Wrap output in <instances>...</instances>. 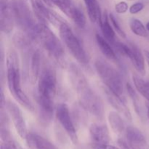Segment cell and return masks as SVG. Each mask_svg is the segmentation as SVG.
<instances>
[{
  "label": "cell",
  "mask_w": 149,
  "mask_h": 149,
  "mask_svg": "<svg viewBox=\"0 0 149 149\" xmlns=\"http://www.w3.org/2000/svg\"><path fill=\"white\" fill-rule=\"evenodd\" d=\"M117 143L121 149H131L130 146L127 140L123 139V138H119L117 141Z\"/></svg>",
  "instance_id": "29"
},
{
  "label": "cell",
  "mask_w": 149,
  "mask_h": 149,
  "mask_svg": "<svg viewBox=\"0 0 149 149\" xmlns=\"http://www.w3.org/2000/svg\"><path fill=\"white\" fill-rule=\"evenodd\" d=\"M26 140L29 146L36 149H58L48 140L37 134L29 133Z\"/></svg>",
  "instance_id": "17"
},
{
  "label": "cell",
  "mask_w": 149,
  "mask_h": 149,
  "mask_svg": "<svg viewBox=\"0 0 149 149\" xmlns=\"http://www.w3.org/2000/svg\"><path fill=\"white\" fill-rule=\"evenodd\" d=\"M56 118L62 127L65 130V132L74 144L78 143V136L77 134L75 126L71 116L68 106L65 103H60L55 109Z\"/></svg>",
  "instance_id": "7"
},
{
  "label": "cell",
  "mask_w": 149,
  "mask_h": 149,
  "mask_svg": "<svg viewBox=\"0 0 149 149\" xmlns=\"http://www.w3.org/2000/svg\"><path fill=\"white\" fill-rule=\"evenodd\" d=\"M128 4L125 1H119L115 5V10L119 14H124L128 10Z\"/></svg>",
  "instance_id": "27"
},
{
  "label": "cell",
  "mask_w": 149,
  "mask_h": 149,
  "mask_svg": "<svg viewBox=\"0 0 149 149\" xmlns=\"http://www.w3.org/2000/svg\"><path fill=\"white\" fill-rule=\"evenodd\" d=\"M147 86H148V88L149 90V82H147Z\"/></svg>",
  "instance_id": "35"
},
{
  "label": "cell",
  "mask_w": 149,
  "mask_h": 149,
  "mask_svg": "<svg viewBox=\"0 0 149 149\" xmlns=\"http://www.w3.org/2000/svg\"><path fill=\"white\" fill-rule=\"evenodd\" d=\"M104 93L111 106L116 111L122 115L127 120L132 121V113H131L129 108L127 106L124 99L106 87L104 88Z\"/></svg>",
  "instance_id": "10"
},
{
  "label": "cell",
  "mask_w": 149,
  "mask_h": 149,
  "mask_svg": "<svg viewBox=\"0 0 149 149\" xmlns=\"http://www.w3.org/2000/svg\"><path fill=\"white\" fill-rule=\"evenodd\" d=\"M93 149H121L120 148L108 144H95Z\"/></svg>",
  "instance_id": "30"
},
{
  "label": "cell",
  "mask_w": 149,
  "mask_h": 149,
  "mask_svg": "<svg viewBox=\"0 0 149 149\" xmlns=\"http://www.w3.org/2000/svg\"><path fill=\"white\" fill-rule=\"evenodd\" d=\"M41 53L39 49L33 52L31 59V81L32 84L36 83L40 74Z\"/></svg>",
  "instance_id": "22"
},
{
  "label": "cell",
  "mask_w": 149,
  "mask_h": 149,
  "mask_svg": "<svg viewBox=\"0 0 149 149\" xmlns=\"http://www.w3.org/2000/svg\"><path fill=\"white\" fill-rule=\"evenodd\" d=\"M134 84L136 88L137 91L147 100L149 102V90L147 86V82H146L142 78L138 75L132 76Z\"/></svg>",
  "instance_id": "23"
},
{
  "label": "cell",
  "mask_w": 149,
  "mask_h": 149,
  "mask_svg": "<svg viewBox=\"0 0 149 149\" xmlns=\"http://www.w3.org/2000/svg\"><path fill=\"white\" fill-rule=\"evenodd\" d=\"M71 82L77 91L79 103L87 111L98 119L104 116V105L97 93L90 87L82 71L74 63L70 65Z\"/></svg>",
  "instance_id": "1"
},
{
  "label": "cell",
  "mask_w": 149,
  "mask_h": 149,
  "mask_svg": "<svg viewBox=\"0 0 149 149\" xmlns=\"http://www.w3.org/2000/svg\"><path fill=\"white\" fill-rule=\"evenodd\" d=\"M146 28L147 31H149V22H148V23H146Z\"/></svg>",
  "instance_id": "33"
},
{
  "label": "cell",
  "mask_w": 149,
  "mask_h": 149,
  "mask_svg": "<svg viewBox=\"0 0 149 149\" xmlns=\"http://www.w3.org/2000/svg\"><path fill=\"white\" fill-rule=\"evenodd\" d=\"M148 116V120H149V116Z\"/></svg>",
  "instance_id": "37"
},
{
  "label": "cell",
  "mask_w": 149,
  "mask_h": 149,
  "mask_svg": "<svg viewBox=\"0 0 149 149\" xmlns=\"http://www.w3.org/2000/svg\"><path fill=\"white\" fill-rule=\"evenodd\" d=\"M35 39L39 41L43 47L60 63L63 62L65 52L61 41L54 32L47 26V23L39 22L36 29Z\"/></svg>",
  "instance_id": "3"
},
{
  "label": "cell",
  "mask_w": 149,
  "mask_h": 149,
  "mask_svg": "<svg viewBox=\"0 0 149 149\" xmlns=\"http://www.w3.org/2000/svg\"><path fill=\"white\" fill-rule=\"evenodd\" d=\"M95 68L106 87L122 97L124 93L123 81L117 70L101 59L95 62Z\"/></svg>",
  "instance_id": "4"
},
{
  "label": "cell",
  "mask_w": 149,
  "mask_h": 149,
  "mask_svg": "<svg viewBox=\"0 0 149 149\" xmlns=\"http://www.w3.org/2000/svg\"><path fill=\"white\" fill-rule=\"evenodd\" d=\"M5 108L7 109V113H8L19 136L22 139H26L28 135H29V132H28L27 126H26L23 113L20 108L16 103L12 101L7 102L6 103Z\"/></svg>",
  "instance_id": "8"
},
{
  "label": "cell",
  "mask_w": 149,
  "mask_h": 149,
  "mask_svg": "<svg viewBox=\"0 0 149 149\" xmlns=\"http://www.w3.org/2000/svg\"><path fill=\"white\" fill-rule=\"evenodd\" d=\"M126 89L127 91L128 95L130 97L131 100H132V103H133L134 108H135V110L136 111V113L138 115H141V103H140V99L138 97V94L135 92V90H134L133 87L131 85L130 83H127L126 84Z\"/></svg>",
  "instance_id": "25"
},
{
  "label": "cell",
  "mask_w": 149,
  "mask_h": 149,
  "mask_svg": "<svg viewBox=\"0 0 149 149\" xmlns=\"http://www.w3.org/2000/svg\"><path fill=\"white\" fill-rule=\"evenodd\" d=\"M14 20L13 6L1 0L0 7V26L1 32L6 34L11 33L14 27Z\"/></svg>",
  "instance_id": "11"
},
{
  "label": "cell",
  "mask_w": 149,
  "mask_h": 149,
  "mask_svg": "<svg viewBox=\"0 0 149 149\" xmlns=\"http://www.w3.org/2000/svg\"><path fill=\"white\" fill-rule=\"evenodd\" d=\"M85 3L87 14L90 21L94 23H98L101 25L103 14L100 4L97 0H84Z\"/></svg>",
  "instance_id": "16"
},
{
  "label": "cell",
  "mask_w": 149,
  "mask_h": 149,
  "mask_svg": "<svg viewBox=\"0 0 149 149\" xmlns=\"http://www.w3.org/2000/svg\"><path fill=\"white\" fill-rule=\"evenodd\" d=\"M43 1H44V2L47 4V5L52 6V3H51V1H49V0H43Z\"/></svg>",
  "instance_id": "32"
},
{
  "label": "cell",
  "mask_w": 149,
  "mask_h": 149,
  "mask_svg": "<svg viewBox=\"0 0 149 149\" xmlns=\"http://www.w3.org/2000/svg\"><path fill=\"white\" fill-rule=\"evenodd\" d=\"M130 45L132 48V52L130 56L129 57V59L132 62L135 70L141 75L145 76L146 72L145 65V55L137 45L132 43L130 44Z\"/></svg>",
  "instance_id": "15"
},
{
  "label": "cell",
  "mask_w": 149,
  "mask_h": 149,
  "mask_svg": "<svg viewBox=\"0 0 149 149\" xmlns=\"http://www.w3.org/2000/svg\"><path fill=\"white\" fill-rule=\"evenodd\" d=\"M126 140L130 148H144L147 145L146 138L139 129L133 126H129L125 130Z\"/></svg>",
  "instance_id": "13"
},
{
  "label": "cell",
  "mask_w": 149,
  "mask_h": 149,
  "mask_svg": "<svg viewBox=\"0 0 149 149\" xmlns=\"http://www.w3.org/2000/svg\"><path fill=\"white\" fill-rule=\"evenodd\" d=\"M109 20H110L112 26H113V29L116 31V33H117L118 35L121 36L123 39H125L126 38V33H125V31L122 29V28L121 27L120 24L119 23L118 20H116V18L115 17V16L113 15L112 13H110L109 14Z\"/></svg>",
  "instance_id": "26"
},
{
  "label": "cell",
  "mask_w": 149,
  "mask_h": 149,
  "mask_svg": "<svg viewBox=\"0 0 149 149\" xmlns=\"http://www.w3.org/2000/svg\"><path fill=\"white\" fill-rule=\"evenodd\" d=\"M57 93V77L51 67H45L38 79V97L53 100Z\"/></svg>",
  "instance_id": "6"
},
{
  "label": "cell",
  "mask_w": 149,
  "mask_h": 149,
  "mask_svg": "<svg viewBox=\"0 0 149 149\" xmlns=\"http://www.w3.org/2000/svg\"><path fill=\"white\" fill-rule=\"evenodd\" d=\"M109 15H108L107 12L105 11L103 14V18H102V23L100 25V29L103 33V36L109 42L113 45L115 41V35L116 31L112 28L109 23Z\"/></svg>",
  "instance_id": "18"
},
{
  "label": "cell",
  "mask_w": 149,
  "mask_h": 149,
  "mask_svg": "<svg viewBox=\"0 0 149 149\" xmlns=\"http://www.w3.org/2000/svg\"><path fill=\"white\" fill-rule=\"evenodd\" d=\"M143 8L144 4L142 2H136L130 6V7L129 8V11L131 14L135 15L142 11Z\"/></svg>",
  "instance_id": "28"
},
{
  "label": "cell",
  "mask_w": 149,
  "mask_h": 149,
  "mask_svg": "<svg viewBox=\"0 0 149 149\" xmlns=\"http://www.w3.org/2000/svg\"><path fill=\"white\" fill-rule=\"evenodd\" d=\"M67 16L70 17L79 29H84L87 23L85 15L84 13L74 4V2L70 7V10L68 11Z\"/></svg>",
  "instance_id": "20"
},
{
  "label": "cell",
  "mask_w": 149,
  "mask_h": 149,
  "mask_svg": "<svg viewBox=\"0 0 149 149\" xmlns=\"http://www.w3.org/2000/svg\"><path fill=\"white\" fill-rule=\"evenodd\" d=\"M144 55H145L146 59L147 62H148V64L149 65V51L144 50Z\"/></svg>",
  "instance_id": "31"
},
{
  "label": "cell",
  "mask_w": 149,
  "mask_h": 149,
  "mask_svg": "<svg viewBox=\"0 0 149 149\" xmlns=\"http://www.w3.org/2000/svg\"><path fill=\"white\" fill-rule=\"evenodd\" d=\"M109 125L116 134H122L126 130L123 119L121 114L117 111H111L108 116Z\"/></svg>",
  "instance_id": "21"
},
{
  "label": "cell",
  "mask_w": 149,
  "mask_h": 149,
  "mask_svg": "<svg viewBox=\"0 0 149 149\" xmlns=\"http://www.w3.org/2000/svg\"><path fill=\"white\" fill-rule=\"evenodd\" d=\"M130 27L134 34L141 37H146L148 36V32L146 26L140 20L136 18H132L130 23Z\"/></svg>",
  "instance_id": "24"
},
{
  "label": "cell",
  "mask_w": 149,
  "mask_h": 149,
  "mask_svg": "<svg viewBox=\"0 0 149 149\" xmlns=\"http://www.w3.org/2000/svg\"><path fill=\"white\" fill-rule=\"evenodd\" d=\"M91 139L95 144H108L111 141L107 126L101 124H92L90 127Z\"/></svg>",
  "instance_id": "12"
},
{
  "label": "cell",
  "mask_w": 149,
  "mask_h": 149,
  "mask_svg": "<svg viewBox=\"0 0 149 149\" xmlns=\"http://www.w3.org/2000/svg\"><path fill=\"white\" fill-rule=\"evenodd\" d=\"M128 1H135V0H128Z\"/></svg>",
  "instance_id": "36"
},
{
  "label": "cell",
  "mask_w": 149,
  "mask_h": 149,
  "mask_svg": "<svg viewBox=\"0 0 149 149\" xmlns=\"http://www.w3.org/2000/svg\"><path fill=\"white\" fill-rule=\"evenodd\" d=\"M59 32L63 42L65 44L74 58L80 63H88V55L71 27L66 23L62 22L59 25Z\"/></svg>",
  "instance_id": "5"
},
{
  "label": "cell",
  "mask_w": 149,
  "mask_h": 149,
  "mask_svg": "<svg viewBox=\"0 0 149 149\" xmlns=\"http://www.w3.org/2000/svg\"><path fill=\"white\" fill-rule=\"evenodd\" d=\"M7 81L10 93L15 99L24 108L30 111H34L33 103L23 92L20 83V64L17 54L12 50L7 54Z\"/></svg>",
  "instance_id": "2"
},
{
  "label": "cell",
  "mask_w": 149,
  "mask_h": 149,
  "mask_svg": "<svg viewBox=\"0 0 149 149\" xmlns=\"http://www.w3.org/2000/svg\"><path fill=\"white\" fill-rule=\"evenodd\" d=\"M37 102L40 122L45 125H49L53 117L54 101L38 97Z\"/></svg>",
  "instance_id": "14"
},
{
  "label": "cell",
  "mask_w": 149,
  "mask_h": 149,
  "mask_svg": "<svg viewBox=\"0 0 149 149\" xmlns=\"http://www.w3.org/2000/svg\"><path fill=\"white\" fill-rule=\"evenodd\" d=\"M35 16L38 18L39 22L46 23L47 21L56 24L60 22L58 15L47 7L43 0H31ZM62 23V22H60Z\"/></svg>",
  "instance_id": "9"
},
{
  "label": "cell",
  "mask_w": 149,
  "mask_h": 149,
  "mask_svg": "<svg viewBox=\"0 0 149 149\" xmlns=\"http://www.w3.org/2000/svg\"><path fill=\"white\" fill-rule=\"evenodd\" d=\"M95 38L97 45H98L103 55L109 60H112V61L117 60V57H116L115 50L111 46L110 43L99 33H96Z\"/></svg>",
  "instance_id": "19"
},
{
  "label": "cell",
  "mask_w": 149,
  "mask_h": 149,
  "mask_svg": "<svg viewBox=\"0 0 149 149\" xmlns=\"http://www.w3.org/2000/svg\"><path fill=\"white\" fill-rule=\"evenodd\" d=\"M131 149H146L144 148H131Z\"/></svg>",
  "instance_id": "34"
}]
</instances>
